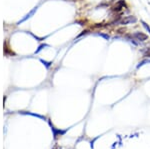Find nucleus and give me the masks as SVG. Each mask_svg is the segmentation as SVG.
Here are the masks:
<instances>
[{
    "mask_svg": "<svg viewBox=\"0 0 150 149\" xmlns=\"http://www.w3.org/2000/svg\"><path fill=\"white\" fill-rule=\"evenodd\" d=\"M137 22V18L133 15L130 16H125L121 19H119L118 21V24H121V25H126V24H130V23H135Z\"/></svg>",
    "mask_w": 150,
    "mask_h": 149,
    "instance_id": "1",
    "label": "nucleus"
},
{
    "mask_svg": "<svg viewBox=\"0 0 150 149\" xmlns=\"http://www.w3.org/2000/svg\"><path fill=\"white\" fill-rule=\"evenodd\" d=\"M48 123H49L50 127H51V131H52V133H53V137H54V139H56V138L58 137V136L63 135V134L66 133V131H67V130H60V129L55 128V126L53 125V124H52L50 121H48Z\"/></svg>",
    "mask_w": 150,
    "mask_h": 149,
    "instance_id": "2",
    "label": "nucleus"
},
{
    "mask_svg": "<svg viewBox=\"0 0 150 149\" xmlns=\"http://www.w3.org/2000/svg\"><path fill=\"white\" fill-rule=\"evenodd\" d=\"M131 36L135 40H138V41H145V40L148 39V35L144 34L142 32H135L131 34Z\"/></svg>",
    "mask_w": 150,
    "mask_h": 149,
    "instance_id": "3",
    "label": "nucleus"
},
{
    "mask_svg": "<svg viewBox=\"0 0 150 149\" xmlns=\"http://www.w3.org/2000/svg\"><path fill=\"white\" fill-rule=\"evenodd\" d=\"M125 6H126V3H125L124 0H119L115 5L112 6L111 9H112V11H114V12H119V11H121L122 8H124Z\"/></svg>",
    "mask_w": 150,
    "mask_h": 149,
    "instance_id": "4",
    "label": "nucleus"
},
{
    "mask_svg": "<svg viewBox=\"0 0 150 149\" xmlns=\"http://www.w3.org/2000/svg\"><path fill=\"white\" fill-rule=\"evenodd\" d=\"M19 113H21V114H26V115H31V116L38 117V118L43 119V120H45V119H46L44 116H41V115H38V114H35V113H31V112H19Z\"/></svg>",
    "mask_w": 150,
    "mask_h": 149,
    "instance_id": "5",
    "label": "nucleus"
},
{
    "mask_svg": "<svg viewBox=\"0 0 150 149\" xmlns=\"http://www.w3.org/2000/svg\"><path fill=\"white\" fill-rule=\"evenodd\" d=\"M147 63H150V59H145V60H142L141 62H139V64L137 65V69L140 68L141 66H143L144 64H147Z\"/></svg>",
    "mask_w": 150,
    "mask_h": 149,
    "instance_id": "6",
    "label": "nucleus"
},
{
    "mask_svg": "<svg viewBox=\"0 0 150 149\" xmlns=\"http://www.w3.org/2000/svg\"><path fill=\"white\" fill-rule=\"evenodd\" d=\"M141 23H142V25H143V27H144L145 29H146L147 31H148V33L150 34V27H149V25H148V24H147L146 22H144L143 20H141Z\"/></svg>",
    "mask_w": 150,
    "mask_h": 149,
    "instance_id": "7",
    "label": "nucleus"
},
{
    "mask_svg": "<svg viewBox=\"0 0 150 149\" xmlns=\"http://www.w3.org/2000/svg\"><path fill=\"white\" fill-rule=\"evenodd\" d=\"M98 35L99 36H101V37H103L104 39H106V40H109V35H107V34H104V33H98Z\"/></svg>",
    "mask_w": 150,
    "mask_h": 149,
    "instance_id": "8",
    "label": "nucleus"
},
{
    "mask_svg": "<svg viewBox=\"0 0 150 149\" xmlns=\"http://www.w3.org/2000/svg\"><path fill=\"white\" fill-rule=\"evenodd\" d=\"M144 55H145L146 57H149V58H150V49H149V50H147V52H146V53H145Z\"/></svg>",
    "mask_w": 150,
    "mask_h": 149,
    "instance_id": "9",
    "label": "nucleus"
}]
</instances>
